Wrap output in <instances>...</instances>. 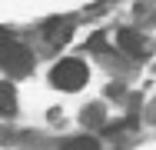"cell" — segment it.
Here are the masks:
<instances>
[{"mask_svg":"<svg viewBox=\"0 0 156 150\" xmlns=\"http://www.w3.org/2000/svg\"><path fill=\"white\" fill-rule=\"evenodd\" d=\"M50 84L60 90H80L87 84V63L83 60H60L50 70Z\"/></svg>","mask_w":156,"mask_h":150,"instance_id":"7a4b0ae2","label":"cell"},{"mask_svg":"<svg viewBox=\"0 0 156 150\" xmlns=\"http://www.w3.org/2000/svg\"><path fill=\"white\" fill-rule=\"evenodd\" d=\"M63 150H100V144H96V137H70Z\"/></svg>","mask_w":156,"mask_h":150,"instance_id":"8992f818","label":"cell"},{"mask_svg":"<svg viewBox=\"0 0 156 150\" xmlns=\"http://www.w3.org/2000/svg\"><path fill=\"white\" fill-rule=\"evenodd\" d=\"M116 43H120V50H126L129 57H143V50H146V43H143V37H140L136 30H120V33H116Z\"/></svg>","mask_w":156,"mask_h":150,"instance_id":"3957f363","label":"cell"},{"mask_svg":"<svg viewBox=\"0 0 156 150\" xmlns=\"http://www.w3.org/2000/svg\"><path fill=\"white\" fill-rule=\"evenodd\" d=\"M70 27H73L70 20L50 24V27H47V40H50V43H66V40H70Z\"/></svg>","mask_w":156,"mask_h":150,"instance_id":"5b68a950","label":"cell"},{"mask_svg":"<svg viewBox=\"0 0 156 150\" xmlns=\"http://www.w3.org/2000/svg\"><path fill=\"white\" fill-rule=\"evenodd\" d=\"M83 123H103V107L100 103H93V107H87V114H83Z\"/></svg>","mask_w":156,"mask_h":150,"instance_id":"52a82bcc","label":"cell"},{"mask_svg":"<svg viewBox=\"0 0 156 150\" xmlns=\"http://www.w3.org/2000/svg\"><path fill=\"white\" fill-rule=\"evenodd\" d=\"M17 114V90L13 84H0V117H13Z\"/></svg>","mask_w":156,"mask_h":150,"instance_id":"277c9868","label":"cell"},{"mask_svg":"<svg viewBox=\"0 0 156 150\" xmlns=\"http://www.w3.org/2000/svg\"><path fill=\"white\" fill-rule=\"evenodd\" d=\"M0 67H3L10 77H23V73H30V67H33L30 50H27L23 43H17L13 33L0 40Z\"/></svg>","mask_w":156,"mask_h":150,"instance_id":"6da1fadb","label":"cell"}]
</instances>
